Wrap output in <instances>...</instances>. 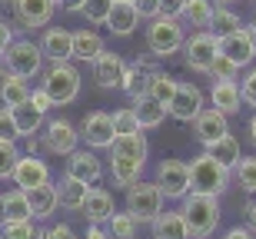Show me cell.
<instances>
[{"label":"cell","mask_w":256,"mask_h":239,"mask_svg":"<svg viewBox=\"0 0 256 239\" xmlns=\"http://www.w3.org/2000/svg\"><path fill=\"white\" fill-rule=\"evenodd\" d=\"M220 53L226 60H233L240 70L243 67H250L256 60V53H253V43H250V33L243 27L240 30H233V33H226V37H220Z\"/></svg>","instance_id":"cell-18"},{"label":"cell","mask_w":256,"mask_h":239,"mask_svg":"<svg viewBox=\"0 0 256 239\" xmlns=\"http://www.w3.org/2000/svg\"><path fill=\"white\" fill-rule=\"evenodd\" d=\"M233 173H236V183L243 186V193H256V156H243L233 166Z\"/></svg>","instance_id":"cell-39"},{"label":"cell","mask_w":256,"mask_h":239,"mask_svg":"<svg viewBox=\"0 0 256 239\" xmlns=\"http://www.w3.org/2000/svg\"><path fill=\"white\" fill-rule=\"evenodd\" d=\"M116 0H84V7H80V13H84L86 23H106V17H110V10H114Z\"/></svg>","instance_id":"cell-38"},{"label":"cell","mask_w":256,"mask_h":239,"mask_svg":"<svg viewBox=\"0 0 256 239\" xmlns=\"http://www.w3.org/2000/svg\"><path fill=\"white\" fill-rule=\"evenodd\" d=\"M80 213H84L90 223H106L110 216H114V196H110V190H100V186H90V193H86L84 206H80Z\"/></svg>","instance_id":"cell-21"},{"label":"cell","mask_w":256,"mask_h":239,"mask_svg":"<svg viewBox=\"0 0 256 239\" xmlns=\"http://www.w3.org/2000/svg\"><path fill=\"white\" fill-rule=\"evenodd\" d=\"M24 140H27V153H37V150H40V140H37V133H34V136H24Z\"/></svg>","instance_id":"cell-55"},{"label":"cell","mask_w":256,"mask_h":239,"mask_svg":"<svg viewBox=\"0 0 256 239\" xmlns=\"http://www.w3.org/2000/svg\"><path fill=\"white\" fill-rule=\"evenodd\" d=\"M230 186V170L223 166V163H216L213 156L200 153L196 160L190 163V190L196 193H210V196H220V193Z\"/></svg>","instance_id":"cell-4"},{"label":"cell","mask_w":256,"mask_h":239,"mask_svg":"<svg viewBox=\"0 0 256 239\" xmlns=\"http://www.w3.org/2000/svg\"><path fill=\"white\" fill-rule=\"evenodd\" d=\"M176 83H180L176 77L163 73V70H153V73H150V83H146V93L156 96L160 103H170V100H173V90H176Z\"/></svg>","instance_id":"cell-34"},{"label":"cell","mask_w":256,"mask_h":239,"mask_svg":"<svg viewBox=\"0 0 256 239\" xmlns=\"http://www.w3.org/2000/svg\"><path fill=\"white\" fill-rule=\"evenodd\" d=\"M236 73H240V67L233 60H226L223 53H216V60L210 63V77L213 80H236Z\"/></svg>","instance_id":"cell-42"},{"label":"cell","mask_w":256,"mask_h":239,"mask_svg":"<svg viewBox=\"0 0 256 239\" xmlns=\"http://www.w3.org/2000/svg\"><path fill=\"white\" fill-rule=\"evenodd\" d=\"M124 73H126V60L120 53H100L94 60V80L96 86H104V90H120L124 83Z\"/></svg>","instance_id":"cell-14"},{"label":"cell","mask_w":256,"mask_h":239,"mask_svg":"<svg viewBox=\"0 0 256 239\" xmlns=\"http://www.w3.org/2000/svg\"><path fill=\"white\" fill-rule=\"evenodd\" d=\"M30 103L37 106L40 113H50V106H54V100H50V93L40 86V90H30Z\"/></svg>","instance_id":"cell-47"},{"label":"cell","mask_w":256,"mask_h":239,"mask_svg":"<svg viewBox=\"0 0 256 239\" xmlns=\"http://www.w3.org/2000/svg\"><path fill=\"white\" fill-rule=\"evenodd\" d=\"M0 236L4 239H30L34 236V223L30 220H7V223H0Z\"/></svg>","instance_id":"cell-41"},{"label":"cell","mask_w":256,"mask_h":239,"mask_svg":"<svg viewBox=\"0 0 256 239\" xmlns=\"http://www.w3.org/2000/svg\"><path fill=\"white\" fill-rule=\"evenodd\" d=\"M14 43V27H7L4 20H0V57H4V50Z\"/></svg>","instance_id":"cell-51"},{"label":"cell","mask_w":256,"mask_h":239,"mask_svg":"<svg viewBox=\"0 0 256 239\" xmlns=\"http://www.w3.org/2000/svg\"><path fill=\"white\" fill-rule=\"evenodd\" d=\"M183 223H186V230H190V239H206L216 233L220 226V203L216 196H210V193H196L190 190L183 196Z\"/></svg>","instance_id":"cell-1"},{"label":"cell","mask_w":256,"mask_h":239,"mask_svg":"<svg viewBox=\"0 0 256 239\" xmlns=\"http://www.w3.org/2000/svg\"><path fill=\"white\" fill-rule=\"evenodd\" d=\"M133 113H136V123L143 126V130H153V126H160L166 116H170V110H166V103H160L156 96L143 93L133 100Z\"/></svg>","instance_id":"cell-22"},{"label":"cell","mask_w":256,"mask_h":239,"mask_svg":"<svg viewBox=\"0 0 256 239\" xmlns=\"http://www.w3.org/2000/svg\"><path fill=\"white\" fill-rule=\"evenodd\" d=\"M183 23L180 17H153L146 27V50L153 57H170L176 50H183Z\"/></svg>","instance_id":"cell-3"},{"label":"cell","mask_w":256,"mask_h":239,"mask_svg":"<svg viewBox=\"0 0 256 239\" xmlns=\"http://www.w3.org/2000/svg\"><path fill=\"white\" fill-rule=\"evenodd\" d=\"M40 50L50 63H64V60H74V30L64 27H50L40 40Z\"/></svg>","instance_id":"cell-17"},{"label":"cell","mask_w":256,"mask_h":239,"mask_svg":"<svg viewBox=\"0 0 256 239\" xmlns=\"http://www.w3.org/2000/svg\"><path fill=\"white\" fill-rule=\"evenodd\" d=\"M133 7H136V13H140V20H153L160 17V0H133Z\"/></svg>","instance_id":"cell-46"},{"label":"cell","mask_w":256,"mask_h":239,"mask_svg":"<svg viewBox=\"0 0 256 239\" xmlns=\"http://www.w3.org/2000/svg\"><path fill=\"white\" fill-rule=\"evenodd\" d=\"M7 220H34L30 216V203H27V193L20 190H7L4 196H0V223Z\"/></svg>","instance_id":"cell-28"},{"label":"cell","mask_w":256,"mask_h":239,"mask_svg":"<svg viewBox=\"0 0 256 239\" xmlns=\"http://www.w3.org/2000/svg\"><path fill=\"white\" fill-rule=\"evenodd\" d=\"M27 193V203H30V216L34 220H47V216H54L57 213V186L54 183H40V186H30Z\"/></svg>","instance_id":"cell-20"},{"label":"cell","mask_w":256,"mask_h":239,"mask_svg":"<svg viewBox=\"0 0 256 239\" xmlns=\"http://www.w3.org/2000/svg\"><path fill=\"white\" fill-rule=\"evenodd\" d=\"M80 143V133L70 120H50L44 123V150L54 156H70Z\"/></svg>","instance_id":"cell-10"},{"label":"cell","mask_w":256,"mask_h":239,"mask_svg":"<svg viewBox=\"0 0 256 239\" xmlns=\"http://www.w3.org/2000/svg\"><path fill=\"white\" fill-rule=\"evenodd\" d=\"M253 20H256V10H253Z\"/></svg>","instance_id":"cell-60"},{"label":"cell","mask_w":256,"mask_h":239,"mask_svg":"<svg viewBox=\"0 0 256 239\" xmlns=\"http://www.w3.org/2000/svg\"><path fill=\"white\" fill-rule=\"evenodd\" d=\"M66 176H74V180H84V183H100L104 176V163L94 150H74V153L66 156Z\"/></svg>","instance_id":"cell-16"},{"label":"cell","mask_w":256,"mask_h":239,"mask_svg":"<svg viewBox=\"0 0 256 239\" xmlns=\"http://www.w3.org/2000/svg\"><path fill=\"white\" fill-rule=\"evenodd\" d=\"M86 239H110V230H104V223H90Z\"/></svg>","instance_id":"cell-52"},{"label":"cell","mask_w":256,"mask_h":239,"mask_svg":"<svg viewBox=\"0 0 256 239\" xmlns=\"http://www.w3.org/2000/svg\"><path fill=\"white\" fill-rule=\"evenodd\" d=\"M0 100L4 106H20L30 100V83L24 77H14V73H4L0 80Z\"/></svg>","instance_id":"cell-31"},{"label":"cell","mask_w":256,"mask_h":239,"mask_svg":"<svg viewBox=\"0 0 256 239\" xmlns=\"http://www.w3.org/2000/svg\"><path fill=\"white\" fill-rule=\"evenodd\" d=\"M150 73H153V70H143V67H136V63H126V73H124L120 90H126L133 100L143 96V93H146V83H150Z\"/></svg>","instance_id":"cell-35"},{"label":"cell","mask_w":256,"mask_h":239,"mask_svg":"<svg viewBox=\"0 0 256 239\" xmlns=\"http://www.w3.org/2000/svg\"><path fill=\"white\" fill-rule=\"evenodd\" d=\"M250 140H253V143H256V116H253V120H250Z\"/></svg>","instance_id":"cell-57"},{"label":"cell","mask_w":256,"mask_h":239,"mask_svg":"<svg viewBox=\"0 0 256 239\" xmlns=\"http://www.w3.org/2000/svg\"><path fill=\"white\" fill-rule=\"evenodd\" d=\"M130 3H133V0H130Z\"/></svg>","instance_id":"cell-62"},{"label":"cell","mask_w":256,"mask_h":239,"mask_svg":"<svg viewBox=\"0 0 256 239\" xmlns=\"http://www.w3.org/2000/svg\"><path fill=\"white\" fill-rule=\"evenodd\" d=\"M193 130H196V140L203 146H213L223 133H230L226 113H220L216 106H203V110H200V116L193 120Z\"/></svg>","instance_id":"cell-15"},{"label":"cell","mask_w":256,"mask_h":239,"mask_svg":"<svg viewBox=\"0 0 256 239\" xmlns=\"http://www.w3.org/2000/svg\"><path fill=\"white\" fill-rule=\"evenodd\" d=\"M136 226H140V223L133 220L130 213H114V216L106 220L110 239H136Z\"/></svg>","instance_id":"cell-37"},{"label":"cell","mask_w":256,"mask_h":239,"mask_svg":"<svg viewBox=\"0 0 256 239\" xmlns=\"http://www.w3.org/2000/svg\"><path fill=\"white\" fill-rule=\"evenodd\" d=\"M44 90L50 93L54 106L74 103L76 93H80V73H76V67L70 63V60H64V63H50V70L44 73Z\"/></svg>","instance_id":"cell-5"},{"label":"cell","mask_w":256,"mask_h":239,"mask_svg":"<svg viewBox=\"0 0 256 239\" xmlns=\"http://www.w3.org/2000/svg\"><path fill=\"white\" fill-rule=\"evenodd\" d=\"M30 239H47V230H34V236Z\"/></svg>","instance_id":"cell-58"},{"label":"cell","mask_w":256,"mask_h":239,"mask_svg":"<svg viewBox=\"0 0 256 239\" xmlns=\"http://www.w3.org/2000/svg\"><path fill=\"white\" fill-rule=\"evenodd\" d=\"M210 103L216 106L220 113H240L243 110V93H240L236 80H213V90H210Z\"/></svg>","instance_id":"cell-19"},{"label":"cell","mask_w":256,"mask_h":239,"mask_svg":"<svg viewBox=\"0 0 256 239\" xmlns=\"http://www.w3.org/2000/svg\"><path fill=\"white\" fill-rule=\"evenodd\" d=\"M156 186H160L163 200H183L190 193V163L163 160L156 166Z\"/></svg>","instance_id":"cell-8"},{"label":"cell","mask_w":256,"mask_h":239,"mask_svg":"<svg viewBox=\"0 0 256 239\" xmlns=\"http://www.w3.org/2000/svg\"><path fill=\"white\" fill-rule=\"evenodd\" d=\"M246 33H250V43H253V53H256V20L246 27Z\"/></svg>","instance_id":"cell-56"},{"label":"cell","mask_w":256,"mask_h":239,"mask_svg":"<svg viewBox=\"0 0 256 239\" xmlns=\"http://www.w3.org/2000/svg\"><path fill=\"white\" fill-rule=\"evenodd\" d=\"M100 53H104V40H100V33H94V30H74V60L94 63Z\"/></svg>","instance_id":"cell-29"},{"label":"cell","mask_w":256,"mask_h":239,"mask_svg":"<svg viewBox=\"0 0 256 239\" xmlns=\"http://www.w3.org/2000/svg\"><path fill=\"white\" fill-rule=\"evenodd\" d=\"M223 239H256V233L246 230V226H233V230L223 233Z\"/></svg>","instance_id":"cell-50"},{"label":"cell","mask_w":256,"mask_h":239,"mask_svg":"<svg viewBox=\"0 0 256 239\" xmlns=\"http://www.w3.org/2000/svg\"><path fill=\"white\" fill-rule=\"evenodd\" d=\"M150 226H153V239H190V230H186L180 210H170V213L160 210Z\"/></svg>","instance_id":"cell-23"},{"label":"cell","mask_w":256,"mask_h":239,"mask_svg":"<svg viewBox=\"0 0 256 239\" xmlns=\"http://www.w3.org/2000/svg\"><path fill=\"white\" fill-rule=\"evenodd\" d=\"M110 153L133 156V160H146V153H150V143H146L143 130H133V133H116L114 143H110Z\"/></svg>","instance_id":"cell-26"},{"label":"cell","mask_w":256,"mask_h":239,"mask_svg":"<svg viewBox=\"0 0 256 239\" xmlns=\"http://www.w3.org/2000/svg\"><path fill=\"white\" fill-rule=\"evenodd\" d=\"M136 23H140V13H136V7H133L130 0H116L114 10H110V17H106V27H110V33H116V37H130L133 30H136Z\"/></svg>","instance_id":"cell-24"},{"label":"cell","mask_w":256,"mask_h":239,"mask_svg":"<svg viewBox=\"0 0 256 239\" xmlns=\"http://www.w3.org/2000/svg\"><path fill=\"white\" fill-rule=\"evenodd\" d=\"M20 160V150H17V140H0V180H10V173Z\"/></svg>","instance_id":"cell-40"},{"label":"cell","mask_w":256,"mask_h":239,"mask_svg":"<svg viewBox=\"0 0 256 239\" xmlns=\"http://www.w3.org/2000/svg\"><path fill=\"white\" fill-rule=\"evenodd\" d=\"M0 140H20V130L10 106H0Z\"/></svg>","instance_id":"cell-44"},{"label":"cell","mask_w":256,"mask_h":239,"mask_svg":"<svg viewBox=\"0 0 256 239\" xmlns=\"http://www.w3.org/2000/svg\"><path fill=\"white\" fill-rule=\"evenodd\" d=\"M240 27H243V20H240L230 7H216V10H213V20H210V33H213L216 40H220V37H226V33H233V30H240Z\"/></svg>","instance_id":"cell-36"},{"label":"cell","mask_w":256,"mask_h":239,"mask_svg":"<svg viewBox=\"0 0 256 239\" xmlns=\"http://www.w3.org/2000/svg\"><path fill=\"white\" fill-rule=\"evenodd\" d=\"M183 7H186V0H160V13L163 17H180Z\"/></svg>","instance_id":"cell-48"},{"label":"cell","mask_w":256,"mask_h":239,"mask_svg":"<svg viewBox=\"0 0 256 239\" xmlns=\"http://www.w3.org/2000/svg\"><path fill=\"white\" fill-rule=\"evenodd\" d=\"M86 193H90V183L74 180V176H66V173H64V180L57 183V203L64 210H80L84 200H86Z\"/></svg>","instance_id":"cell-27"},{"label":"cell","mask_w":256,"mask_h":239,"mask_svg":"<svg viewBox=\"0 0 256 239\" xmlns=\"http://www.w3.org/2000/svg\"><path fill=\"white\" fill-rule=\"evenodd\" d=\"M213 0H186L180 17L190 23L193 30H210V20H213Z\"/></svg>","instance_id":"cell-33"},{"label":"cell","mask_w":256,"mask_h":239,"mask_svg":"<svg viewBox=\"0 0 256 239\" xmlns=\"http://www.w3.org/2000/svg\"><path fill=\"white\" fill-rule=\"evenodd\" d=\"M60 7H64V10H70V13H80L84 0H60Z\"/></svg>","instance_id":"cell-53"},{"label":"cell","mask_w":256,"mask_h":239,"mask_svg":"<svg viewBox=\"0 0 256 239\" xmlns=\"http://www.w3.org/2000/svg\"><path fill=\"white\" fill-rule=\"evenodd\" d=\"M47 239H76V233L66 226V223H57V226H50L47 230Z\"/></svg>","instance_id":"cell-49"},{"label":"cell","mask_w":256,"mask_h":239,"mask_svg":"<svg viewBox=\"0 0 256 239\" xmlns=\"http://www.w3.org/2000/svg\"><path fill=\"white\" fill-rule=\"evenodd\" d=\"M80 136H84V143L90 146V150H110V143H114V116L110 113H90L84 120V126H80Z\"/></svg>","instance_id":"cell-11"},{"label":"cell","mask_w":256,"mask_h":239,"mask_svg":"<svg viewBox=\"0 0 256 239\" xmlns=\"http://www.w3.org/2000/svg\"><path fill=\"white\" fill-rule=\"evenodd\" d=\"M54 7L57 0H14V13H17V23L27 30L47 27L50 17H54Z\"/></svg>","instance_id":"cell-13"},{"label":"cell","mask_w":256,"mask_h":239,"mask_svg":"<svg viewBox=\"0 0 256 239\" xmlns=\"http://www.w3.org/2000/svg\"><path fill=\"white\" fill-rule=\"evenodd\" d=\"M114 116V130L116 133H133V130H143L140 123H136V113H133V106H124V110H116Z\"/></svg>","instance_id":"cell-43"},{"label":"cell","mask_w":256,"mask_h":239,"mask_svg":"<svg viewBox=\"0 0 256 239\" xmlns=\"http://www.w3.org/2000/svg\"><path fill=\"white\" fill-rule=\"evenodd\" d=\"M206 150H210V156H213L216 163H223L230 173H233V166L243 160V153H240V143H236V136H233V133H223L216 143L206 146Z\"/></svg>","instance_id":"cell-32"},{"label":"cell","mask_w":256,"mask_h":239,"mask_svg":"<svg viewBox=\"0 0 256 239\" xmlns=\"http://www.w3.org/2000/svg\"><path fill=\"white\" fill-rule=\"evenodd\" d=\"M163 210V193L156 183L136 180L133 186H126V213L136 223H153V216Z\"/></svg>","instance_id":"cell-6"},{"label":"cell","mask_w":256,"mask_h":239,"mask_svg":"<svg viewBox=\"0 0 256 239\" xmlns=\"http://www.w3.org/2000/svg\"><path fill=\"white\" fill-rule=\"evenodd\" d=\"M203 103H206V96H203V90H200L196 83H176L173 100L166 103V110H170L173 120L193 123V120L200 116V110H203Z\"/></svg>","instance_id":"cell-9"},{"label":"cell","mask_w":256,"mask_h":239,"mask_svg":"<svg viewBox=\"0 0 256 239\" xmlns=\"http://www.w3.org/2000/svg\"><path fill=\"white\" fill-rule=\"evenodd\" d=\"M143 166H146V160H133V156L110 153V176H114V183H116V186H124V190L140 180Z\"/></svg>","instance_id":"cell-25"},{"label":"cell","mask_w":256,"mask_h":239,"mask_svg":"<svg viewBox=\"0 0 256 239\" xmlns=\"http://www.w3.org/2000/svg\"><path fill=\"white\" fill-rule=\"evenodd\" d=\"M10 180H14V186H20V190H30V186L50 183V166L44 160H37L34 153H20L17 166L10 173Z\"/></svg>","instance_id":"cell-12"},{"label":"cell","mask_w":256,"mask_h":239,"mask_svg":"<svg viewBox=\"0 0 256 239\" xmlns=\"http://www.w3.org/2000/svg\"><path fill=\"white\" fill-rule=\"evenodd\" d=\"M216 53H220V40L210 30H196L190 40H183V60L196 73H210V63L216 60Z\"/></svg>","instance_id":"cell-7"},{"label":"cell","mask_w":256,"mask_h":239,"mask_svg":"<svg viewBox=\"0 0 256 239\" xmlns=\"http://www.w3.org/2000/svg\"><path fill=\"white\" fill-rule=\"evenodd\" d=\"M44 60H47V57H44L40 43H34V40H14V43L4 50L0 67H4V73L34 80L37 73H44Z\"/></svg>","instance_id":"cell-2"},{"label":"cell","mask_w":256,"mask_h":239,"mask_svg":"<svg viewBox=\"0 0 256 239\" xmlns=\"http://www.w3.org/2000/svg\"><path fill=\"white\" fill-rule=\"evenodd\" d=\"M246 223H250V230L256 233V200H253V203L246 206Z\"/></svg>","instance_id":"cell-54"},{"label":"cell","mask_w":256,"mask_h":239,"mask_svg":"<svg viewBox=\"0 0 256 239\" xmlns=\"http://www.w3.org/2000/svg\"><path fill=\"white\" fill-rule=\"evenodd\" d=\"M14 110V120H17V130H20V136H34V133H40L44 130V123H47V113H40L37 106L30 103H20V106H10Z\"/></svg>","instance_id":"cell-30"},{"label":"cell","mask_w":256,"mask_h":239,"mask_svg":"<svg viewBox=\"0 0 256 239\" xmlns=\"http://www.w3.org/2000/svg\"><path fill=\"white\" fill-rule=\"evenodd\" d=\"M220 3H233V0H220Z\"/></svg>","instance_id":"cell-59"},{"label":"cell","mask_w":256,"mask_h":239,"mask_svg":"<svg viewBox=\"0 0 256 239\" xmlns=\"http://www.w3.org/2000/svg\"><path fill=\"white\" fill-rule=\"evenodd\" d=\"M240 93H243V103H246V106H256V67L250 70L246 77H243V86H240Z\"/></svg>","instance_id":"cell-45"},{"label":"cell","mask_w":256,"mask_h":239,"mask_svg":"<svg viewBox=\"0 0 256 239\" xmlns=\"http://www.w3.org/2000/svg\"><path fill=\"white\" fill-rule=\"evenodd\" d=\"M0 239H4V236H0Z\"/></svg>","instance_id":"cell-61"}]
</instances>
